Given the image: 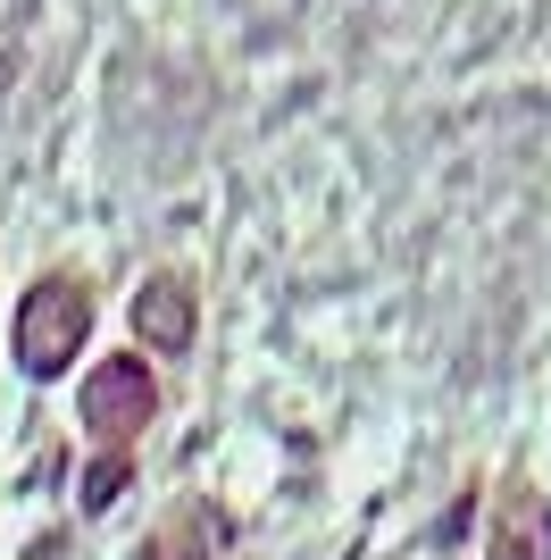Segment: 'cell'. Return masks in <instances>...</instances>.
<instances>
[{
    "label": "cell",
    "mask_w": 551,
    "mask_h": 560,
    "mask_svg": "<svg viewBox=\"0 0 551 560\" xmlns=\"http://www.w3.org/2000/svg\"><path fill=\"white\" fill-rule=\"evenodd\" d=\"M84 335H92V284L84 277H43L17 302L9 343H17V369L34 376V385H50V376H68V360L84 351Z\"/></svg>",
    "instance_id": "6da1fadb"
},
{
    "label": "cell",
    "mask_w": 551,
    "mask_h": 560,
    "mask_svg": "<svg viewBox=\"0 0 551 560\" xmlns=\"http://www.w3.org/2000/svg\"><path fill=\"white\" fill-rule=\"evenodd\" d=\"M151 410H160V376H151V360H92V385H84V427L101 435L109 452H126L151 427Z\"/></svg>",
    "instance_id": "7a4b0ae2"
},
{
    "label": "cell",
    "mask_w": 551,
    "mask_h": 560,
    "mask_svg": "<svg viewBox=\"0 0 551 560\" xmlns=\"http://www.w3.org/2000/svg\"><path fill=\"white\" fill-rule=\"evenodd\" d=\"M484 560H551V502L527 486L502 493V511H493V552Z\"/></svg>",
    "instance_id": "3957f363"
},
{
    "label": "cell",
    "mask_w": 551,
    "mask_h": 560,
    "mask_svg": "<svg viewBox=\"0 0 551 560\" xmlns=\"http://www.w3.org/2000/svg\"><path fill=\"white\" fill-rule=\"evenodd\" d=\"M134 335H142V343H160V351H184V343H192V293H184L176 277H151L134 293Z\"/></svg>",
    "instance_id": "277c9868"
},
{
    "label": "cell",
    "mask_w": 551,
    "mask_h": 560,
    "mask_svg": "<svg viewBox=\"0 0 551 560\" xmlns=\"http://www.w3.org/2000/svg\"><path fill=\"white\" fill-rule=\"evenodd\" d=\"M117 486H126V452H109V460H101V468L84 477V502H92V511H109V502H117Z\"/></svg>",
    "instance_id": "5b68a950"
}]
</instances>
